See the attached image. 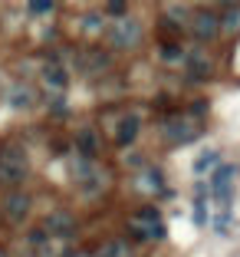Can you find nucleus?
Listing matches in <instances>:
<instances>
[{"instance_id":"f257e3e1","label":"nucleus","mask_w":240,"mask_h":257,"mask_svg":"<svg viewBox=\"0 0 240 257\" xmlns=\"http://www.w3.org/2000/svg\"><path fill=\"white\" fill-rule=\"evenodd\" d=\"M105 40H109V46H115V50H135V46L142 43V23L125 14V17H119V20H112L105 27Z\"/></svg>"},{"instance_id":"f03ea898","label":"nucleus","mask_w":240,"mask_h":257,"mask_svg":"<svg viewBox=\"0 0 240 257\" xmlns=\"http://www.w3.org/2000/svg\"><path fill=\"white\" fill-rule=\"evenodd\" d=\"M30 172V162H27V152L20 145H4L0 149V182L4 185H20Z\"/></svg>"},{"instance_id":"7ed1b4c3","label":"nucleus","mask_w":240,"mask_h":257,"mask_svg":"<svg viewBox=\"0 0 240 257\" xmlns=\"http://www.w3.org/2000/svg\"><path fill=\"white\" fill-rule=\"evenodd\" d=\"M128 231L135 237H142V241H161V237H165V224H161L155 208H142L138 214H132Z\"/></svg>"},{"instance_id":"20e7f679","label":"nucleus","mask_w":240,"mask_h":257,"mask_svg":"<svg viewBox=\"0 0 240 257\" xmlns=\"http://www.w3.org/2000/svg\"><path fill=\"white\" fill-rule=\"evenodd\" d=\"M197 136H201V128H197V122L188 119V115H171V119L165 122V139L171 145H188V142H194Z\"/></svg>"},{"instance_id":"39448f33","label":"nucleus","mask_w":240,"mask_h":257,"mask_svg":"<svg viewBox=\"0 0 240 257\" xmlns=\"http://www.w3.org/2000/svg\"><path fill=\"white\" fill-rule=\"evenodd\" d=\"M233 178H237V165H217V168H214V175H210V185H207V188L220 198V204H224V208H230Z\"/></svg>"},{"instance_id":"423d86ee","label":"nucleus","mask_w":240,"mask_h":257,"mask_svg":"<svg viewBox=\"0 0 240 257\" xmlns=\"http://www.w3.org/2000/svg\"><path fill=\"white\" fill-rule=\"evenodd\" d=\"M191 33H194L197 40H214L220 33L217 14H210V10H194V14H191Z\"/></svg>"},{"instance_id":"0eeeda50","label":"nucleus","mask_w":240,"mask_h":257,"mask_svg":"<svg viewBox=\"0 0 240 257\" xmlns=\"http://www.w3.org/2000/svg\"><path fill=\"white\" fill-rule=\"evenodd\" d=\"M43 231H46V237H73L76 234V218L69 211H50Z\"/></svg>"},{"instance_id":"6e6552de","label":"nucleus","mask_w":240,"mask_h":257,"mask_svg":"<svg viewBox=\"0 0 240 257\" xmlns=\"http://www.w3.org/2000/svg\"><path fill=\"white\" fill-rule=\"evenodd\" d=\"M30 204L33 201H30V195H27V191H10L7 201H4V214H7L14 224H20V221L30 214Z\"/></svg>"},{"instance_id":"1a4fd4ad","label":"nucleus","mask_w":240,"mask_h":257,"mask_svg":"<svg viewBox=\"0 0 240 257\" xmlns=\"http://www.w3.org/2000/svg\"><path fill=\"white\" fill-rule=\"evenodd\" d=\"M76 178H79V185H83L89 195L102 188V172L96 168L92 159H79V162H76Z\"/></svg>"},{"instance_id":"9d476101","label":"nucleus","mask_w":240,"mask_h":257,"mask_svg":"<svg viewBox=\"0 0 240 257\" xmlns=\"http://www.w3.org/2000/svg\"><path fill=\"white\" fill-rule=\"evenodd\" d=\"M109 63H112V56L105 53V50H96V46H89L83 56H79V66H83L86 76H99L109 69Z\"/></svg>"},{"instance_id":"9b49d317","label":"nucleus","mask_w":240,"mask_h":257,"mask_svg":"<svg viewBox=\"0 0 240 257\" xmlns=\"http://www.w3.org/2000/svg\"><path fill=\"white\" fill-rule=\"evenodd\" d=\"M138 132H142V119H138V115H125V119L119 122V128H115V145H122V149L132 145Z\"/></svg>"},{"instance_id":"f8f14e48","label":"nucleus","mask_w":240,"mask_h":257,"mask_svg":"<svg viewBox=\"0 0 240 257\" xmlns=\"http://www.w3.org/2000/svg\"><path fill=\"white\" fill-rule=\"evenodd\" d=\"M43 83L50 86V89L63 92V89L69 86V73H66V66H60V63H50V66L43 69Z\"/></svg>"},{"instance_id":"ddd939ff","label":"nucleus","mask_w":240,"mask_h":257,"mask_svg":"<svg viewBox=\"0 0 240 257\" xmlns=\"http://www.w3.org/2000/svg\"><path fill=\"white\" fill-rule=\"evenodd\" d=\"M76 152L83 155V159H96V152H99V139L92 128H79L76 132Z\"/></svg>"},{"instance_id":"4468645a","label":"nucleus","mask_w":240,"mask_h":257,"mask_svg":"<svg viewBox=\"0 0 240 257\" xmlns=\"http://www.w3.org/2000/svg\"><path fill=\"white\" fill-rule=\"evenodd\" d=\"M188 73H191V79H207L210 76V60L201 53V50L188 53Z\"/></svg>"},{"instance_id":"2eb2a0df","label":"nucleus","mask_w":240,"mask_h":257,"mask_svg":"<svg viewBox=\"0 0 240 257\" xmlns=\"http://www.w3.org/2000/svg\"><path fill=\"white\" fill-rule=\"evenodd\" d=\"M138 188H142V191H158V195H165V178H161V172H158V168H145V172L138 175Z\"/></svg>"},{"instance_id":"dca6fc26","label":"nucleus","mask_w":240,"mask_h":257,"mask_svg":"<svg viewBox=\"0 0 240 257\" xmlns=\"http://www.w3.org/2000/svg\"><path fill=\"white\" fill-rule=\"evenodd\" d=\"M217 23H220V30H224V33H237L240 30V4H227V7L220 10Z\"/></svg>"},{"instance_id":"f3484780","label":"nucleus","mask_w":240,"mask_h":257,"mask_svg":"<svg viewBox=\"0 0 240 257\" xmlns=\"http://www.w3.org/2000/svg\"><path fill=\"white\" fill-rule=\"evenodd\" d=\"M220 165V152L217 149H207V152H201L194 159V175H204V172H210V168H217Z\"/></svg>"},{"instance_id":"a211bd4d","label":"nucleus","mask_w":240,"mask_h":257,"mask_svg":"<svg viewBox=\"0 0 240 257\" xmlns=\"http://www.w3.org/2000/svg\"><path fill=\"white\" fill-rule=\"evenodd\" d=\"M7 102L14 109H27L33 102V89H30V86H14V89H10V96H7Z\"/></svg>"},{"instance_id":"6ab92c4d","label":"nucleus","mask_w":240,"mask_h":257,"mask_svg":"<svg viewBox=\"0 0 240 257\" xmlns=\"http://www.w3.org/2000/svg\"><path fill=\"white\" fill-rule=\"evenodd\" d=\"M99 257H135V254H132V247H128L125 241H109Z\"/></svg>"},{"instance_id":"aec40b11","label":"nucleus","mask_w":240,"mask_h":257,"mask_svg":"<svg viewBox=\"0 0 240 257\" xmlns=\"http://www.w3.org/2000/svg\"><path fill=\"white\" fill-rule=\"evenodd\" d=\"M158 56H161L165 63H174V60H181V56H184V50H181L178 43H161V50H158Z\"/></svg>"},{"instance_id":"412c9836","label":"nucleus","mask_w":240,"mask_h":257,"mask_svg":"<svg viewBox=\"0 0 240 257\" xmlns=\"http://www.w3.org/2000/svg\"><path fill=\"white\" fill-rule=\"evenodd\" d=\"M230 227H233V218H230V208H224V211L217 214V221H214V231H217V234H230Z\"/></svg>"},{"instance_id":"4be33fe9","label":"nucleus","mask_w":240,"mask_h":257,"mask_svg":"<svg viewBox=\"0 0 240 257\" xmlns=\"http://www.w3.org/2000/svg\"><path fill=\"white\" fill-rule=\"evenodd\" d=\"M27 10H30L33 17H46V14H53V4H50V0H33Z\"/></svg>"},{"instance_id":"5701e85b","label":"nucleus","mask_w":240,"mask_h":257,"mask_svg":"<svg viewBox=\"0 0 240 257\" xmlns=\"http://www.w3.org/2000/svg\"><path fill=\"white\" fill-rule=\"evenodd\" d=\"M191 218H194V224H207V204L204 201H194V211H191Z\"/></svg>"},{"instance_id":"b1692460","label":"nucleus","mask_w":240,"mask_h":257,"mask_svg":"<svg viewBox=\"0 0 240 257\" xmlns=\"http://www.w3.org/2000/svg\"><path fill=\"white\" fill-rule=\"evenodd\" d=\"M99 27H102V17H99V14H86L83 17V30L86 33H96Z\"/></svg>"},{"instance_id":"393cba45","label":"nucleus","mask_w":240,"mask_h":257,"mask_svg":"<svg viewBox=\"0 0 240 257\" xmlns=\"http://www.w3.org/2000/svg\"><path fill=\"white\" fill-rule=\"evenodd\" d=\"M105 10H109V14H112L115 20H119V17H125V0H112V4H109Z\"/></svg>"},{"instance_id":"a878e982","label":"nucleus","mask_w":240,"mask_h":257,"mask_svg":"<svg viewBox=\"0 0 240 257\" xmlns=\"http://www.w3.org/2000/svg\"><path fill=\"white\" fill-rule=\"evenodd\" d=\"M66 257H89V254H66Z\"/></svg>"},{"instance_id":"bb28decb","label":"nucleus","mask_w":240,"mask_h":257,"mask_svg":"<svg viewBox=\"0 0 240 257\" xmlns=\"http://www.w3.org/2000/svg\"><path fill=\"white\" fill-rule=\"evenodd\" d=\"M0 257H7V250H4V247H0Z\"/></svg>"}]
</instances>
